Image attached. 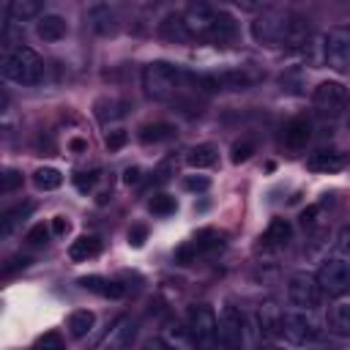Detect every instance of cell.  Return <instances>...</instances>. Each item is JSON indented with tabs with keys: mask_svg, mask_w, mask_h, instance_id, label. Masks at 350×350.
<instances>
[{
	"mask_svg": "<svg viewBox=\"0 0 350 350\" xmlns=\"http://www.w3.org/2000/svg\"><path fill=\"white\" fill-rule=\"evenodd\" d=\"M309 137H312V126H309L306 118H293V120L284 126V145L293 148V150L304 148V145L309 142Z\"/></svg>",
	"mask_w": 350,
	"mask_h": 350,
	"instance_id": "cell-20",
	"label": "cell"
},
{
	"mask_svg": "<svg viewBox=\"0 0 350 350\" xmlns=\"http://www.w3.org/2000/svg\"><path fill=\"white\" fill-rule=\"evenodd\" d=\"M88 22L98 36H107L115 30V14L109 11V5H93L88 11Z\"/></svg>",
	"mask_w": 350,
	"mask_h": 350,
	"instance_id": "cell-25",
	"label": "cell"
},
{
	"mask_svg": "<svg viewBox=\"0 0 350 350\" xmlns=\"http://www.w3.org/2000/svg\"><path fill=\"white\" fill-rule=\"evenodd\" d=\"M238 8H243V11H260L262 5H265V0H232Z\"/></svg>",
	"mask_w": 350,
	"mask_h": 350,
	"instance_id": "cell-48",
	"label": "cell"
},
{
	"mask_svg": "<svg viewBox=\"0 0 350 350\" xmlns=\"http://www.w3.org/2000/svg\"><path fill=\"white\" fill-rule=\"evenodd\" d=\"M208 186H211V180L205 175H189V178H183V189L186 191H205Z\"/></svg>",
	"mask_w": 350,
	"mask_h": 350,
	"instance_id": "cell-41",
	"label": "cell"
},
{
	"mask_svg": "<svg viewBox=\"0 0 350 350\" xmlns=\"http://www.w3.org/2000/svg\"><path fill=\"white\" fill-rule=\"evenodd\" d=\"M238 33V25H235V16L227 14V11H216V22H213V30H211V38L213 44H227L232 41Z\"/></svg>",
	"mask_w": 350,
	"mask_h": 350,
	"instance_id": "cell-22",
	"label": "cell"
},
{
	"mask_svg": "<svg viewBox=\"0 0 350 350\" xmlns=\"http://www.w3.org/2000/svg\"><path fill=\"white\" fill-rule=\"evenodd\" d=\"M186 85V74L164 60H153L142 68V88L150 98L156 101H170L178 96V90H183Z\"/></svg>",
	"mask_w": 350,
	"mask_h": 350,
	"instance_id": "cell-1",
	"label": "cell"
},
{
	"mask_svg": "<svg viewBox=\"0 0 350 350\" xmlns=\"http://www.w3.org/2000/svg\"><path fill=\"white\" fill-rule=\"evenodd\" d=\"M71 148H74V150H85V142H82V139H71Z\"/></svg>",
	"mask_w": 350,
	"mask_h": 350,
	"instance_id": "cell-50",
	"label": "cell"
},
{
	"mask_svg": "<svg viewBox=\"0 0 350 350\" xmlns=\"http://www.w3.org/2000/svg\"><path fill=\"white\" fill-rule=\"evenodd\" d=\"M159 36L164 41H172V44H186L191 38L186 22H183V14H167L161 22H159Z\"/></svg>",
	"mask_w": 350,
	"mask_h": 350,
	"instance_id": "cell-16",
	"label": "cell"
},
{
	"mask_svg": "<svg viewBox=\"0 0 350 350\" xmlns=\"http://www.w3.org/2000/svg\"><path fill=\"white\" fill-rule=\"evenodd\" d=\"M323 60L334 71H350V25H336L325 33Z\"/></svg>",
	"mask_w": 350,
	"mask_h": 350,
	"instance_id": "cell-4",
	"label": "cell"
},
{
	"mask_svg": "<svg viewBox=\"0 0 350 350\" xmlns=\"http://www.w3.org/2000/svg\"><path fill=\"white\" fill-rule=\"evenodd\" d=\"M312 104L317 107L320 115L336 118L347 107V88L336 79H325L312 90Z\"/></svg>",
	"mask_w": 350,
	"mask_h": 350,
	"instance_id": "cell-8",
	"label": "cell"
},
{
	"mask_svg": "<svg viewBox=\"0 0 350 350\" xmlns=\"http://www.w3.org/2000/svg\"><path fill=\"white\" fill-rule=\"evenodd\" d=\"M3 77L16 85H36L44 77V63L30 46H14L3 57Z\"/></svg>",
	"mask_w": 350,
	"mask_h": 350,
	"instance_id": "cell-2",
	"label": "cell"
},
{
	"mask_svg": "<svg viewBox=\"0 0 350 350\" xmlns=\"http://www.w3.org/2000/svg\"><path fill=\"white\" fill-rule=\"evenodd\" d=\"M101 252V241L96 235H79L77 241H71L68 246V257L74 262H88L90 257H96Z\"/></svg>",
	"mask_w": 350,
	"mask_h": 350,
	"instance_id": "cell-21",
	"label": "cell"
},
{
	"mask_svg": "<svg viewBox=\"0 0 350 350\" xmlns=\"http://www.w3.org/2000/svg\"><path fill=\"white\" fill-rule=\"evenodd\" d=\"M96 180H98V172L96 170H90V172H77L74 175V186L85 194V191H90L93 186H96Z\"/></svg>",
	"mask_w": 350,
	"mask_h": 350,
	"instance_id": "cell-38",
	"label": "cell"
},
{
	"mask_svg": "<svg viewBox=\"0 0 350 350\" xmlns=\"http://www.w3.org/2000/svg\"><path fill=\"white\" fill-rule=\"evenodd\" d=\"M320 293H323V287H320L317 276L309 271H298L287 282V301L295 309H314L320 301Z\"/></svg>",
	"mask_w": 350,
	"mask_h": 350,
	"instance_id": "cell-5",
	"label": "cell"
},
{
	"mask_svg": "<svg viewBox=\"0 0 350 350\" xmlns=\"http://www.w3.org/2000/svg\"><path fill=\"white\" fill-rule=\"evenodd\" d=\"M186 331L200 345L216 342V314H213V309L205 306V304L189 306V312H186Z\"/></svg>",
	"mask_w": 350,
	"mask_h": 350,
	"instance_id": "cell-9",
	"label": "cell"
},
{
	"mask_svg": "<svg viewBox=\"0 0 350 350\" xmlns=\"http://www.w3.org/2000/svg\"><path fill=\"white\" fill-rule=\"evenodd\" d=\"M317 216H320V205H309V208L301 213V224H304V227H314Z\"/></svg>",
	"mask_w": 350,
	"mask_h": 350,
	"instance_id": "cell-46",
	"label": "cell"
},
{
	"mask_svg": "<svg viewBox=\"0 0 350 350\" xmlns=\"http://www.w3.org/2000/svg\"><path fill=\"white\" fill-rule=\"evenodd\" d=\"M230 153H232V161H235V164H241V161H246V159L254 153V142H252V139H241V142H235V145H232V150H230Z\"/></svg>",
	"mask_w": 350,
	"mask_h": 350,
	"instance_id": "cell-37",
	"label": "cell"
},
{
	"mask_svg": "<svg viewBox=\"0 0 350 350\" xmlns=\"http://www.w3.org/2000/svg\"><path fill=\"white\" fill-rule=\"evenodd\" d=\"M282 309L273 301H265L257 306V331L262 339H276L282 336Z\"/></svg>",
	"mask_w": 350,
	"mask_h": 350,
	"instance_id": "cell-13",
	"label": "cell"
},
{
	"mask_svg": "<svg viewBox=\"0 0 350 350\" xmlns=\"http://www.w3.org/2000/svg\"><path fill=\"white\" fill-rule=\"evenodd\" d=\"M345 156L339 153V150H320V153H314L309 161H306V167L312 170V172H323V175H334V172H339V170H345Z\"/></svg>",
	"mask_w": 350,
	"mask_h": 350,
	"instance_id": "cell-17",
	"label": "cell"
},
{
	"mask_svg": "<svg viewBox=\"0 0 350 350\" xmlns=\"http://www.w3.org/2000/svg\"><path fill=\"white\" fill-rule=\"evenodd\" d=\"M134 334H137V323L129 314H123L112 323V328L104 334V339L98 345L101 347H129L134 342Z\"/></svg>",
	"mask_w": 350,
	"mask_h": 350,
	"instance_id": "cell-14",
	"label": "cell"
},
{
	"mask_svg": "<svg viewBox=\"0 0 350 350\" xmlns=\"http://www.w3.org/2000/svg\"><path fill=\"white\" fill-rule=\"evenodd\" d=\"M0 178H3V180H0V191H3V194H11V191H16V189L22 186V175H19L16 170H5Z\"/></svg>",
	"mask_w": 350,
	"mask_h": 350,
	"instance_id": "cell-35",
	"label": "cell"
},
{
	"mask_svg": "<svg viewBox=\"0 0 350 350\" xmlns=\"http://www.w3.org/2000/svg\"><path fill=\"white\" fill-rule=\"evenodd\" d=\"M312 41V27L309 19L304 14H290L287 16V36H284V46L287 49H304Z\"/></svg>",
	"mask_w": 350,
	"mask_h": 350,
	"instance_id": "cell-15",
	"label": "cell"
},
{
	"mask_svg": "<svg viewBox=\"0 0 350 350\" xmlns=\"http://www.w3.org/2000/svg\"><path fill=\"white\" fill-rule=\"evenodd\" d=\"M46 0H8V11L16 22H27V19H36L41 14Z\"/></svg>",
	"mask_w": 350,
	"mask_h": 350,
	"instance_id": "cell-28",
	"label": "cell"
},
{
	"mask_svg": "<svg viewBox=\"0 0 350 350\" xmlns=\"http://www.w3.org/2000/svg\"><path fill=\"white\" fill-rule=\"evenodd\" d=\"M328 331L334 336L350 339V293L336 295V301L328 309Z\"/></svg>",
	"mask_w": 350,
	"mask_h": 350,
	"instance_id": "cell-12",
	"label": "cell"
},
{
	"mask_svg": "<svg viewBox=\"0 0 350 350\" xmlns=\"http://www.w3.org/2000/svg\"><path fill=\"white\" fill-rule=\"evenodd\" d=\"M33 183H36V189H41V191H55V189L63 183V175H60L55 167H38V170L33 172Z\"/></svg>",
	"mask_w": 350,
	"mask_h": 350,
	"instance_id": "cell-31",
	"label": "cell"
},
{
	"mask_svg": "<svg viewBox=\"0 0 350 350\" xmlns=\"http://www.w3.org/2000/svg\"><path fill=\"white\" fill-rule=\"evenodd\" d=\"M79 284H82L85 290H90V293L104 295V298H120V295H123V287H120L118 282L104 279V276H82Z\"/></svg>",
	"mask_w": 350,
	"mask_h": 350,
	"instance_id": "cell-24",
	"label": "cell"
},
{
	"mask_svg": "<svg viewBox=\"0 0 350 350\" xmlns=\"http://www.w3.org/2000/svg\"><path fill=\"white\" fill-rule=\"evenodd\" d=\"M317 282H320L323 293H328V295L350 293V262H347V257H342V254L328 257L317 271Z\"/></svg>",
	"mask_w": 350,
	"mask_h": 350,
	"instance_id": "cell-6",
	"label": "cell"
},
{
	"mask_svg": "<svg viewBox=\"0 0 350 350\" xmlns=\"http://www.w3.org/2000/svg\"><path fill=\"white\" fill-rule=\"evenodd\" d=\"M287 16L290 14H282L276 8H262L254 19H252V38L260 44V46H279L284 44V36H287Z\"/></svg>",
	"mask_w": 350,
	"mask_h": 350,
	"instance_id": "cell-3",
	"label": "cell"
},
{
	"mask_svg": "<svg viewBox=\"0 0 350 350\" xmlns=\"http://www.w3.org/2000/svg\"><path fill=\"white\" fill-rule=\"evenodd\" d=\"M336 254L342 257H350V224H345L339 232H336V243H334Z\"/></svg>",
	"mask_w": 350,
	"mask_h": 350,
	"instance_id": "cell-39",
	"label": "cell"
},
{
	"mask_svg": "<svg viewBox=\"0 0 350 350\" xmlns=\"http://www.w3.org/2000/svg\"><path fill=\"white\" fill-rule=\"evenodd\" d=\"M36 345L44 347V350H46V347H55V350H57V347H63V336H60L57 331H49V334H44V336H38Z\"/></svg>",
	"mask_w": 350,
	"mask_h": 350,
	"instance_id": "cell-43",
	"label": "cell"
},
{
	"mask_svg": "<svg viewBox=\"0 0 350 350\" xmlns=\"http://www.w3.org/2000/svg\"><path fill=\"white\" fill-rule=\"evenodd\" d=\"M304 79H306L304 68H287V71L279 77V85H282V90H287V93H301Z\"/></svg>",
	"mask_w": 350,
	"mask_h": 350,
	"instance_id": "cell-32",
	"label": "cell"
},
{
	"mask_svg": "<svg viewBox=\"0 0 350 350\" xmlns=\"http://www.w3.org/2000/svg\"><path fill=\"white\" fill-rule=\"evenodd\" d=\"M33 211V205L30 202H25V205H14V208H8V211H3V216H0V232L3 235H11L14 232V227L27 216Z\"/></svg>",
	"mask_w": 350,
	"mask_h": 350,
	"instance_id": "cell-30",
	"label": "cell"
},
{
	"mask_svg": "<svg viewBox=\"0 0 350 350\" xmlns=\"http://www.w3.org/2000/svg\"><path fill=\"white\" fill-rule=\"evenodd\" d=\"M145 238H148V230H145L142 224H137V227L129 230V243H131V246H142Z\"/></svg>",
	"mask_w": 350,
	"mask_h": 350,
	"instance_id": "cell-44",
	"label": "cell"
},
{
	"mask_svg": "<svg viewBox=\"0 0 350 350\" xmlns=\"http://www.w3.org/2000/svg\"><path fill=\"white\" fill-rule=\"evenodd\" d=\"M104 142H107V148H109V150H120V148H123V145L129 142V134L118 129V131H109Z\"/></svg>",
	"mask_w": 350,
	"mask_h": 350,
	"instance_id": "cell-42",
	"label": "cell"
},
{
	"mask_svg": "<svg viewBox=\"0 0 350 350\" xmlns=\"http://www.w3.org/2000/svg\"><path fill=\"white\" fill-rule=\"evenodd\" d=\"M243 328H246L243 312L238 306L227 304L216 320V342L224 347H238L243 342Z\"/></svg>",
	"mask_w": 350,
	"mask_h": 350,
	"instance_id": "cell-10",
	"label": "cell"
},
{
	"mask_svg": "<svg viewBox=\"0 0 350 350\" xmlns=\"http://www.w3.org/2000/svg\"><path fill=\"white\" fill-rule=\"evenodd\" d=\"M197 254H200V249H197V243L191 241V243H183V246L175 252V260H178L180 265H189V262H191Z\"/></svg>",
	"mask_w": 350,
	"mask_h": 350,
	"instance_id": "cell-40",
	"label": "cell"
},
{
	"mask_svg": "<svg viewBox=\"0 0 350 350\" xmlns=\"http://www.w3.org/2000/svg\"><path fill=\"white\" fill-rule=\"evenodd\" d=\"M27 265H30V257H11V260L3 265V273H5V276H11L16 268H27Z\"/></svg>",
	"mask_w": 350,
	"mask_h": 350,
	"instance_id": "cell-45",
	"label": "cell"
},
{
	"mask_svg": "<svg viewBox=\"0 0 350 350\" xmlns=\"http://www.w3.org/2000/svg\"><path fill=\"white\" fill-rule=\"evenodd\" d=\"M123 183H139V167H129L126 172H123Z\"/></svg>",
	"mask_w": 350,
	"mask_h": 350,
	"instance_id": "cell-49",
	"label": "cell"
},
{
	"mask_svg": "<svg viewBox=\"0 0 350 350\" xmlns=\"http://www.w3.org/2000/svg\"><path fill=\"white\" fill-rule=\"evenodd\" d=\"M49 232H52V227H46V224H36V227H30V230H27L25 241H27L30 246H41V243H46Z\"/></svg>",
	"mask_w": 350,
	"mask_h": 350,
	"instance_id": "cell-36",
	"label": "cell"
},
{
	"mask_svg": "<svg viewBox=\"0 0 350 350\" xmlns=\"http://www.w3.org/2000/svg\"><path fill=\"white\" fill-rule=\"evenodd\" d=\"M293 241V227L287 219H271V224L265 227L262 232V243L271 246V249H282Z\"/></svg>",
	"mask_w": 350,
	"mask_h": 350,
	"instance_id": "cell-19",
	"label": "cell"
},
{
	"mask_svg": "<svg viewBox=\"0 0 350 350\" xmlns=\"http://www.w3.org/2000/svg\"><path fill=\"white\" fill-rule=\"evenodd\" d=\"M219 82H221V88L243 90V88H249L252 77H249L246 71H221V74H219Z\"/></svg>",
	"mask_w": 350,
	"mask_h": 350,
	"instance_id": "cell-34",
	"label": "cell"
},
{
	"mask_svg": "<svg viewBox=\"0 0 350 350\" xmlns=\"http://www.w3.org/2000/svg\"><path fill=\"white\" fill-rule=\"evenodd\" d=\"M183 22H186L191 38H205L208 41L211 38V30H213V22H216V11L208 8L205 3H194V5L186 8Z\"/></svg>",
	"mask_w": 350,
	"mask_h": 350,
	"instance_id": "cell-11",
	"label": "cell"
},
{
	"mask_svg": "<svg viewBox=\"0 0 350 350\" xmlns=\"http://www.w3.org/2000/svg\"><path fill=\"white\" fill-rule=\"evenodd\" d=\"M93 325H96V314H93L90 309H77V312H71V317H68V331H71L74 339L88 336V334L93 331Z\"/></svg>",
	"mask_w": 350,
	"mask_h": 350,
	"instance_id": "cell-27",
	"label": "cell"
},
{
	"mask_svg": "<svg viewBox=\"0 0 350 350\" xmlns=\"http://www.w3.org/2000/svg\"><path fill=\"white\" fill-rule=\"evenodd\" d=\"M36 33H38V38H44V41L55 44V41L66 38L68 25H66V19H63V16H57V14H46V16H41V19H38Z\"/></svg>",
	"mask_w": 350,
	"mask_h": 350,
	"instance_id": "cell-18",
	"label": "cell"
},
{
	"mask_svg": "<svg viewBox=\"0 0 350 350\" xmlns=\"http://www.w3.org/2000/svg\"><path fill=\"white\" fill-rule=\"evenodd\" d=\"M71 230V224L66 221V216H55L52 219V235H66Z\"/></svg>",
	"mask_w": 350,
	"mask_h": 350,
	"instance_id": "cell-47",
	"label": "cell"
},
{
	"mask_svg": "<svg viewBox=\"0 0 350 350\" xmlns=\"http://www.w3.org/2000/svg\"><path fill=\"white\" fill-rule=\"evenodd\" d=\"M175 208H178L175 197H170V194H153L148 202V211L153 216H170V213H175Z\"/></svg>",
	"mask_w": 350,
	"mask_h": 350,
	"instance_id": "cell-33",
	"label": "cell"
},
{
	"mask_svg": "<svg viewBox=\"0 0 350 350\" xmlns=\"http://www.w3.org/2000/svg\"><path fill=\"white\" fill-rule=\"evenodd\" d=\"M282 336L290 345H309L317 339V323L309 309H295L282 314Z\"/></svg>",
	"mask_w": 350,
	"mask_h": 350,
	"instance_id": "cell-7",
	"label": "cell"
},
{
	"mask_svg": "<svg viewBox=\"0 0 350 350\" xmlns=\"http://www.w3.org/2000/svg\"><path fill=\"white\" fill-rule=\"evenodd\" d=\"M216 159H219V150H216V145H211V142L194 145V148L186 153V164H189L191 170H208V167L216 164Z\"/></svg>",
	"mask_w": 350,
	"mask_h": 350,
	"instance_id": "cell-23",
	"label": "cell"
},
{
	"mask_svg": "<svg viewBox=\"0 0 350 350\" xmlns=\"http://www.w3.org/2000/svg\"><path fill=\"white\" fill-rule=\"evenodd\" d=\"M126 112H129V104L120 98H98L96 101V118L101 123H112V120L123 118Z\"/></svg>",
	"mask_w": 350,
	"mask_h": 350,
	"instance_id": "cell-26",
	"label": "cell"
},
{
	"mask_svg": "<svg viewBox=\"0 0 350 350\" xmlns=\"http://www.w3.org/2000/svg\"><path fill=\"white\" fill-rule=\"evenodd\" d=\"M347 129H350V98H347Z\"/></svg>",
	"mask_w": 350,
	"mask_h": 350,
	"instance_id": "cell-51",
	"label": "cell"
},
{
	"mask_svg": "<svg viewBox=\"0 0 350 350\" xmlns=\"http://www.w3.org/2000/svg\"><path fill=\"white\" fill-rule=\"evenodd\" d=\"M172 137H175V126H170V123H148V126L139 129V139L145 145H150V142H167Z\"/></svg>",
	"mask_w": 350,
	"mask_h": 350,
	"instance_id": "cell-29",
	"label": "cell"
}]
</instances>
